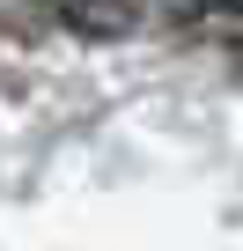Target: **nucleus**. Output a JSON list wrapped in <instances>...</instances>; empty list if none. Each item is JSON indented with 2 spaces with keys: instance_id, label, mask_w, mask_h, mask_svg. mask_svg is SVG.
<instances>
[{
  "instance_id": "f257e3e1",
  "label": "nucleus",
  "mask_w": 243,
  "mask_h": 251,
  "mask_svg": "<svg viewBox=\"0 0 243 251\" xmlns=\"http://www.w3.org/2000/svg\"><path fill=\"white\" fill-rule=\"evenodd\" d=\"M59 15L81 37H126L133 30V0H59Z\"/></svg>"
},
{
  "instance_id": "f03ea898",
  "label": "nucleus",
  "mask_w": 243,
  "mask_h": 251,
  "mask_svg": "<svg viewBox=\"0 0 243 251\" xmlns=\"http://www.w3.org/2000/svg\"><path fill=\"white\" fill-rule=\"evenodd\" d=\"M221 8H236V15H243V0H221Z\"/></svg>"
}]
</instances>
